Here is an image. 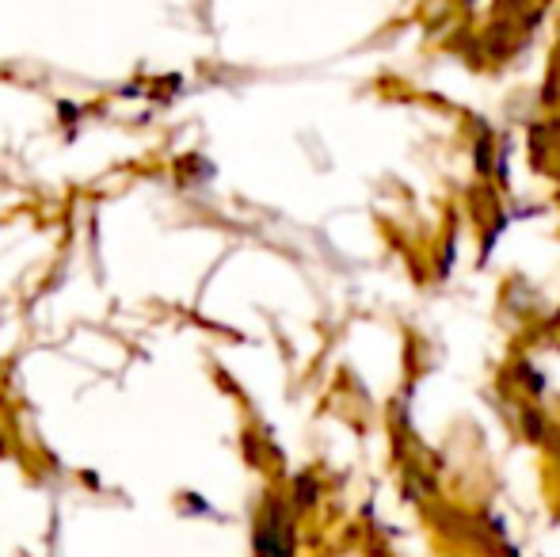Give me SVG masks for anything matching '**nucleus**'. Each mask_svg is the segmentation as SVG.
<instances>
[{"label":"nucleus","mask_w":560,"mask_h":557,"mask_svg":"<svg viewBox=\"0 0 560 557\" xmlns=\"http://www.w3.org/2000/svg\"><path fill=\"white\" fill-rule=\"evenodd\" d=\"M256 557H294V527L282 504H267L256 523Z\"/></svg>","instance_id":"obj_1"}]
</instances>
